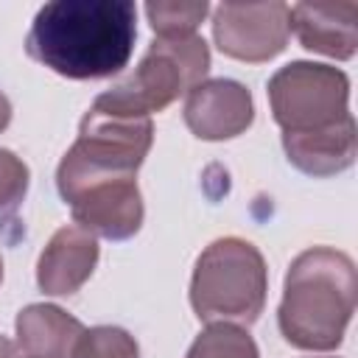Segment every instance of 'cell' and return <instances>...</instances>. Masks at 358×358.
Masks as SVG:
<instances>
[{"mask_svg":"<svg viewBox=\"0 0 358 358\" xmlns=\"http://www.w3.org/2000/svg\"><path fill=\"white\" fill-rule=\"evenodd\" d=\"M285 3H221L213 11V39L224 56L238 62H268L288 45Z\"/></svg>","mask_w":358,"mask_h":358,"instance_id":"obj_7","label":"cell"},{"mask_svg":"<svg viewBox=\"0 0 358 358\" xmlns=\"http://www.w3.org/2000/svg\"><path fill=\"white\" fill-rule=\"evenodd\" d=\"M0 282H3V257H0Z\"/></svg>","mask_w":358,"mask_h":358,"instance_id":"obj_20","label":"cell"},{"mask_svg":"<svg viewBox=\"0 0 358 358\" xmlns=\"http://www.w3.org/2000/svg\"><path fill=\"white\" fill-rule=\"evenodd\" d=\"M350 78L330 64L291 62L268 78V103L282 134L327 129L350 115Z\"/></svg>","mask_w":358,"mask_h":358,"instance_id":"obj_6","label":"cell"},{"mask_svg":"<svg viewBox=\"0 0 358 358\" xmlns=\"http://www.w3.org/2000/svg\"><path fill=\"white\" fill-rule=\"evenodd\" d=\"M67 204L73 210L76 227L95 238L126 241L143 227V196L137 179L90 185L67 199Z\"/></svg>","mask_w":358,"mask_h":358,"instance_id":"obj_9","label":"cell"},{"mask_svg":"<svg viewBox=\"0 0 358 358\" xmlns=\"http://www.w3.org/2000/svg\"><path fill=\"white\" fill-rule=\"evenodd\" d=\"M288 28L305 50L347 62L358 50V3H296Z\"/></svg>","mask_w":358,"mask_h":358,"instance_id":"obj_10","label":"cell"},{"mask_svg":"<svg viewBox=\"0 0 358 358\" xmlns=\"http://www.w3.org/2000/svg\"><path fill=\"white\" fill-rule=\"evenodd\" d=\"M210 70V48L199 34L157 36L134 73L101 92L90 109L117 117H151L171 106L182 92L204 81Z\"/></svg>","mask_w":358,"mask_h":358,"instance_id":"obj_4","label":"cell"},{"mask_svg":"<svg viewBox=\"0 0 358 358\" xmlns=\"http://www.w3.org/2000/svg\"><path fill=\"white\" fill-rule=\"evenodd\" d=\"M0 358H22L20 347L14 341H8L6 336H0Z\"/></svg>","mask_w":358,"mask_h":358,"instance_id":"obj_18","label":"cell"},{"mask_svg":"<svg viewBox=\"0 0 358 358\" xmlns=\"http://www.w3.org/2000/svg\"><path fill=\"white\" fill-rule=\"evenodd\" d=\"M358 274L350 255L333 246H310L294 257L282 282L277 324L296 350L327 352L344 341L355 313Z\"/></svg>","mask_w":358,"mask_h":358,"instance_id":"obj_2","label":"cell"},{"mask_svg":"<svg viewBox=\"0 0 358 358\" xmlns=\"http://www.w3.org/2000/svg\"><path fill=\"white\" fill-rule=\"evenodd\" d=\"M134 39L137 8L129 0H53L36 11L25 50L48 70L87 81L120 73Z\"/></svg>","mask_w":358,"mask_h":358,"instance_id":"obj_1","label":"cell"},{"mask_svg":"<svg viewBox=\"0 0 358 358\" xmlns=\"http://www.w3.org/2000/svg\"><path fill=\"white\" fill-rule=\"evenodd\" d=\"M151 140V117H117L90 109L81 120L76 143L67 148L56 168L59 196L67 201L90 185L137 179Z\"/></svg>","mask_w":358,"mask_h":358,"instance_id":"obj_5","label":"cell"},{"mask_svg":"<svg viewBox=\"0 0 358 358\" xmlns=\"http://www.w3.org/2000/svg\"><path fill=\"white\" fill-rule=\"evenodd\" d=\"M268 268L260 249L243 238H218L196 260L190 305L204 324L257 322L266 305Z\"/></svg>","mask_w":358,"mask_h":358,"instance_id":"obj_3","label":"cell"},{"mask_svg":"<svg viewBox=\"0 0 358 358\" xmlns=\"http://www.w3.org/2000/svg\"><path fill=\"white\" fill-rule=\"evenodd\" d=\"M210 3H148L145 14L157 36H176V34H196L199 22L207 17Z\"/></svg>","mask_w":358,"mask_h":358,"instance_id":"obj_15","label":"cell"},{"mask_svg":"<svg viewBox=\"0 0 358 358\" xmlns=\"http://www.w3.org/2000/svg\"><path fill=\"white\" fill-rule=\"evenodd\" d=\"M255 120L252 92L232 78H204L185 98V123L201 140H229Z\"/></svg>","mask_w":358,"mask_h":358,"instance_id":"obj_8","label":"cell"},{"mask_svg":"<svg viewBox=\"0 0 358 358\" xmlns=\"http://www.w3.org/2000/svg\"><path fill=\"white\" fill-rule=\"evenodd\" d=\"M98 263V238L87 229L67 224L53 232L36 263V285L50 296L76 294Z\"/></svg>","mask_w":358,"mask_h":358,"instance_id":"obj_11","label":"cell"},{"mask_svg":"<svg viewBox=\"0 0 358 358\" xmlns=\"http://www.w3.org/2000/svg\"><path fill=\"white\" fill-rule=\"evenodd\" d=\"M282 148L288 162L308 176L341 173L355 159V148H358L355 120L352 115H347L344 120L327 129H316L305 134H282Z\"/></svg>","mask_w":358,"mask_h":358,"instance_id":"obj_12","label":"cell"},{"mask_svg":"<svg viewBox=\"0 0 358 358\" xmlns=\"http://www.w3.org/2000/svg\"><path fill=\"white\" fill-rule=\"evenodd\" d=\"M8 120H11V101L0 92V131L8 126Z\"/></svg>","mask_w":358,"mask_h":358,"instance_id":"obj_19","label":"cell"},{"mask_svg":"<svg viewBox=\"0 0 358 358\" xmlns=\"http://www.w3.org/2000/svg\"><path fill=\"white\" fill-rule=\"evenodd\" d=\"M73 358H140V347L123 327L98 324L84 330Z\"/></svg>","mask_w":358,"mask_h":358,"instance_id":"obj_16","label":"cell"},{"mask_svg":"<svg viewBox=\"0 0 358 358\" xmlns=\"http://www.w3.org/2000/svg\"><path fill=\"white\" fill-rule=\"evenodd\" d=\"M185 358H260L255 338L238 324H207Z\"/></svg>","mask_w":358,"mask_h":358,"instance_id":"obj_14","label":"cell"},{"mask_svg":"<svg viewBox=\"0 0 358 358\" xmlns=\"http://www.w3.org/2000/svg\"><path fill=\"white\" fill-rule=\"evenodd\" d=\"M28 165L8 148H0V221L14 215L28 193Z\"/></svg>","mask_w":358,"mask_h":358,"instance_id":"obj_17","label":"cell"},{"mask_svg":"<svg viewBox=\"0 0 358 358\" xmlns=\"http://www.w3.org/2000/svg\"><path fill=\"white\" fill-rule=\"evenodd\" d=\"M14 330L22 358H73L87 327L59 305L36 302L17 313Z\"/></svg>","mask_w":358,"mask_h":358,"instance_id":"obj_13","label":"cell"}]
</instances>
